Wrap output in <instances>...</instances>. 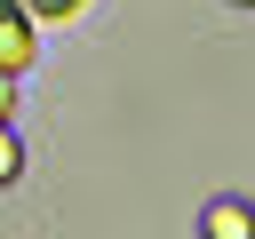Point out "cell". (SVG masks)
<instances>
[{
	"label": "cell",
	"instance_id": "obj_2",
	"mask_svg": "<svg viewBox=\"0 0 255 239\" xmlns=\"http://www.w3.org/2000/svg\"><path fill=\"white\" fill-rule=\"evenodd\" d=\"M207 231H215V239H255V207H247V199H215V207H207Z\"/></svg>",
	"mask_w": 255,
	"mask_h": 239
},
{
	"label": "cell",
	"instance_id": "obj_4",
	"mask_svg": "<svg viewBox=\"0 0 255 239\" xmlns=\"http://www.w3.org/2000/svg\"><path fill=\"white\" fill-rule=\"evenodd\" d=\"M16 167H24V143H16L8 120H0V183H16Z\"/></svg>",
	"mask_w": 255,
	"mask_h": 239
},
{
	"label": "cell",
	"instance_id": "obj_1",
	"mask_svg": "<svg viewBox=\"0 0 255 239\" xmlns=\"http://www.w3.org/2000/svg\"><path fill=\"white\" fill-rule=\"evenodd\" d=\"M32 56H40V32H32L24 0H0V72H8V80H24V72H32Z\"/></svg>",
	"mask_w": 255,
	"mask_h": 239
},
{
	"label": "cell",
	"instance_id": "obj_3",
	"mask_svg": "<svg viewBox=\"0 0 255 239\" xmlns=\"http://www.w3.org/2000/svg\"><path fill=\"white\" fill-rule=\"evenodd\" d=\"M24 16L32 24H64V16H80V0H24Z\"/></svg>",
	"mask_w": 255,
	"mask_h": 239
},
{
	"label": "cell",
	"instance_id": "obj_5",
	"mask_svg": "<svg viewBox=\"0 0 255 239\" xmlns=\"http://www.w3.org/2000/svg\"><path fill=\"white\" fill-rule=\"evenodd\" d=\"M8 104H16V80H8V72H0V120H8Z\"/></svg>",
	"mask_w": 255,
	"mask_h": 239
}]
</instances>
